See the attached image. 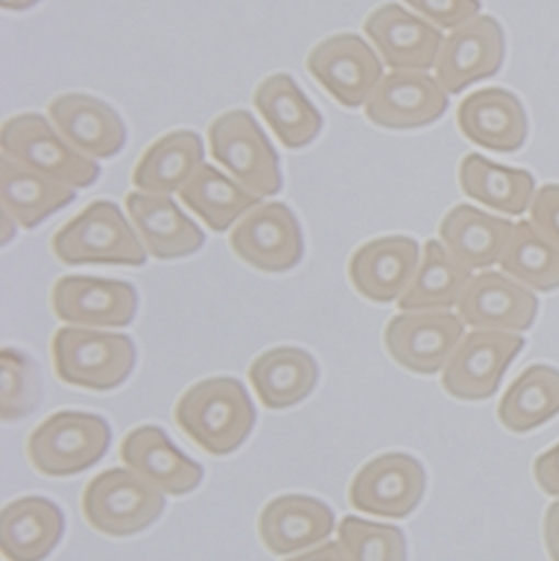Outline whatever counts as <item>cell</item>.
<instances>
[{
	"label": "cell",
	"instance_id": "16",
	"mask_svg": "<svg viewBox=\"0 0 559 561\" xmlns=\"http://www.w3.org/2000/svg\"><path fill=\"white\" fill-rule=\"evenodd\" d=\"M363 30L391 70H434L443 34L438 27L408 12L399 3H385L367 14Z\"/></svg>",
	"mask_w": 559,
	"mask_h": 561
},
{
	"label": "cell",
	"instance_id": "37",
	"mask_svg": "<svg viewBox=\"0 0 559 561\" xmlns=\"http://www.w3.org/2000/svg\"><path fill=\"white\" fill-rule=\"evenodd\" d=\"M421 19L438 30H457L481 12V0H403Z\"/></svg>",
	"mask_w": 559,
	"mask_h": 561
},
{
	"label": "cell",
	"instance_id": "10",
	"mask_svg": "<svg viewBox=\"0 0 559 561\" xmlns=\"http://www.w3.org/2000/svg\"><path fill=\"white\" fill-rule=\"evenodd\" d=\"M307 72L343 107L365 105L385 77L372 45L350 32L327 36L313 45L307 54Z\"/></svg>",
	"mask_w": 559,
	"mask_h": 561
},
{
	"label": "cell",
	"instance_id": "39",
	"mask_svg": "<svg viewBox=\"0 0 559 561\" xmlns=\"http://www.w3.org/2000/svg\"><path fill=\"white\" fill-rule=\"evenodd\" d=\"M533 474L541 492L548 496H559V443L535 459Z\"/></svg>",
	"mask_w": 559,
	"mask_h": 561
},
{
	"label": "cell",
	"instance_id": "1",
	"mask_svg": "<svg viewBox=\"0 0 559 561\" xmlns=\"http://www.w3.org/2000/svg\"><path fill=\"white\" fill-rule=\"evenodd\" d=\"M255 405L238 378L215 376L189 387L175 405L180 430L204 453H236L255 425Z\"/></svg>",
	"mask_w": 559,
	"mask_h": 561
},
{
	"label": "cell",
	"instance_id": "8",
	"mask_svg": "<svg viewBox=\"0 0 559 561\" xmlns=\"http://www.w3.org/2000/svg\"><path fill=\"white\" fill-rule=\"evenodd\" d=\"M524 345L526 339L520 333L468 331L441 371L443 389L459 401H488Z\"/></svg>",
	"mask_w": 559,
	"mask_h": 561
},
{
	"label": "cell",
	"instance_id": "31",
	"mask_svg": "<svg viewBox=\"0 0 559 561\" xmlns=\"http://www.w3.org/2000/svg\"><path fill=\"white\" fill-rule=\"evenodd\" d=\"M475 271L447 253L441 240L423 244L421 264L399 298L401 311H450L459 305Z\"/></svg>",
	"mask_w": 559,
	"mask_h": 561
},
{
	"label": "cell",
	"instance_id": "23",
	"mask_svg": "<svg viewBox=\"0 0 559 561\" xmlns=\"http://www.w3.org/2000/svg\"><path fill=\"white\" fill-rule=\"evenodd\" d=\"M126 210L148 255L155 260L189 257L204 247V231L171 195L130 193Z\"/></svg>",
	"mask_w": 559,
	"mask_h": 561
},
{
	"label": "cell",
	"instance_id": "26",
	"mask_svg": "<svg viewBox=\"0 0 559 561\" xmlns=\"http://www.w3.org/2000/svg\"><path fill=\"white\" fill-rule=\"evenodd\" d=\"M253 105L277 141L289 150L313 144L322 130V115L318 107L285 72L266 77L255 88Z\"/></svg>",
	"mask_w": 559,
	"mask_h": 561
},
{
	"label": "cell",
	"instance_id": "9",
	"mask_svg": "<svg viewBox=\"0 0 559 561\" xmlns=\"http://www.w3.org/2000/svg\"><path fill=\"white\" fill-rule=\"evenodd\" d=\"M466 335V322L453 311H401L385 327V350L412 374L434 376L445 369Z\"/></svg>",
	"mask_w": 559,
	"mask_h": 561
},
{
	"label": "cell",
	"instance_id": "7",
	"mask_svg": "<svg viewBox=\"0 0 559 561\" xmlns=\"http://www.w3.org/2000/svg\"><path fill=\"white\" fill-rule=\"evenodd\" d=\"M208 148L224 171L253 195L264 199L283 188L277 152L251 112L229 110L213 119L208 126Z\"/></svg>",
	"mask_w": 559,
	"mask_h": 561
},
{
	"label": "cell",
	"instance_id": "19",
	"mask_svg": "<svg viewBox=\"0 0 559 561\" xmlns=\"http://www.w3.org/2000/svg\"><path fill=\"white\" fill-rule=\"evenodd\" d=\"M47 117L72 148L94 161L119 154L128 139L119 112L92 94H59L49 101Z\"/></svg>",
	"mask_w": 559,
	"mask_h": 561
},
{
	"label": "cell",
	"instance_id": "12",
	"mask_svg": "<svg viewBox=\"0 0 559 561\" xmlns=\"http://www.w3.org/2000/svg\"><path fill=\"white\" fill-rule=\"evenodd\" d=\"M425 494V470L406 453H387L367 461L350 485V503L365 515L410 517Z\"/></svg>",
	"mask_w": 559,
	"mask_h": 561
},
{
	"label": "cell",
	"instance_id": "24",
	"mask_svg": "<svg viewBox=\"0 0 559 561\" xmlns=\"http://www.w3.org/2000/svg\"><path fill=\"white\" fill-rule=\"evenodd\" d=\"M515 224L479 210L470 204H457L447 210L438 224V240L453 257L470 271H488L499 264L506 251Z\"/></svg>",
	"mask_w": 559,
	"mask_h": 561
},
{
	"label": "cell",
	"instance_id": "35",
	"mask_svg": "<svg viewBox=\"0 0 559 561\" xmlns=\"http://www.w3.org/2000/svg\"><path fill=\"white\" fill-rule=\"evenodd\" d=\"M339 543L350 561H408L406 535L389 524L345 517L339 526Z\"/></svg>",
	"mask_w": 559,
	"mask_h": 561
},
{
	"label": "cell",
	"instance_id": "28",
	"mask_svg": "<svg viewBox=\"0 0 559 561\" xmlns=\"http://www.w3.org/2000/svg\"><path fill=\"white\" fill-rule=\"evenodd\" d=\"M249 380L266 410H287L318 385V363L300 347H273L249 367Z\"/></svg>",
	"mask_w": 559,
	"mask_h": 561
},
{
	"label": "cell",
	"instance_id": "40",
	"mask_svg": "<svg viewBox=\"0 0 559 561\" xmlns=\"http://www.w3.org/2000/svg\"><path fill=\"white\" fill-rule=\"evenodd\" d=\"M544 543L550 561H559V499L550 503L544 515Z\"/></svg>",
	"mask_w": 559,
	"mask_h": 561
},
{
	"label": "cell",
	"instance_id": "13",
	"mask_svg": "<svg viewBox=\"0 0 559 561\" xmlns=\"http://www.w3.org/2000/svg\"><path fill=\"white\" fill-rule=\"evenodd\" d=\"M49 302L54 316L72 327L119 329L135 320L139 296L124 279L66 275L54 283Z\"/></svg>",
	"mask_w": 559,
	"mask_h": 561
},
{
	"label": "cell",
	"instance_id": "21",
	"mask_svg": "<svg viewBox=\"0 0 559 561\" xmlns=\"http://www.w3.org/2000/svg\"><path fill=\"white\" fill-rule=\"evenodd\" d=\"M335 517L324 501L307 494H283L269 501L258 519L260 541L271 554L285 557L316 548L333 533Z\"/></svg>",
	"mask_w": 559,
	"mask_h": 561
},
{
	"label": "cell",
	"instance_id": "15",
	"mask_svg": "<svg viewBox=\"0 0 559 561\" xmlns=\"http://www.w3.org/2000/svg\"><path fill=\"white\" fill-rule=\"evenodd\" d=\"M450 105L447 92L427 72L391 70L365 103V117L387 130H417L438 122Z\"/></svg>",
	"mask_w": 559,
	"mask_h": 561
},
{
	"label": "cell",
	"instance_id": "11",
	"mask_svg": "<svg viewBox=\"0 0 559 561\" xmlns=\"http://www.w3.org/2000/svg\"><path fill=\"white\" fill-rule=\"evenodd\" d=\"M229 244L244 264L264 273L292 271L305 253L300 221L283 202L251 208L231 229Z\"/></svg>",
	"mask_w": 559,
	"mask_h": 561
},
{
	"label": "cell",
	"instance_id": "32",
	"mask_svg": "<svg viewBox=\"0 0 559 561\" xmlns=\"http://www.w3.org/2000/svg\"><path fill=\"white\" fill-rule=\"evenodd\" d=\"M180 199L215 233L229 231L251 208L262 204V197L210 163L197 168V173L180 191Z\"/></svg>",
	"mask_w": 559,
	"mask_h": 561
},
{
	"label": "cell",
	"instance_id": "29",
	"mask_svg": "<svg viewBox=\"0 0 559 561\" xmlns=\"http://www.w3.org/2000/svg\"><path fill=\"white\" fill-rule=\"evenodd\" d=\"M204 163V141L193 130H173L152 141L139 157L133 184L141 193L173 195Z\"/></svg>",
	"mask_w": 559,
	"mask_h": 561
},
{
	"label": "cell",
	"instance_id": "5",
	"mask_svg": "<svg viewBox=\"0 0 559 561\" xmlns=\"http://www.w3.org/2000/svg\"><path fill=\"white\" fill-rule=\"evenodd\" d=\"M110 440L103 416L66 410L36 425L27 438V457L45 477H75L105 457Z\"/></svg>",
	"mask_w": 559,
	"mask_h": 561
},
{
	"label": "cell",
	"instance_id": "6",
	"mask_svg": "<svg viewBox=\"0 0 559 561\" xmlns=\"http://www.w3.org/2000/svg\"><path fill=\"white\" fill-rule=\"evenodd\" d=\"M166 508V494L128 468L94 477L81 496L85 522L101 535L130 537L152 526Z\"/></svg>",
	"mask_w": 559,
	"mask_h": 561
},
{
	"label": "cell",
	"instance_id": "20",
	"mask_svg": "<svg viewBox=\"0 0 559 561\" xmlns=\"http://www.w3.org/2000/svg\"><path fill=\"white\" fill-rule=\"evenodd\" d=\"M461 135L492 152L509 154L528 139L526 107L511 90L483 88L468 94L457 110Z\"/></svg>",
	"mask_w": 559,
	"mask_h": 561
},
{
	"label": "cell",
	"instance_id": "3",
	"mask_svg": "<svg viewBox=\"0 0 559 561\" xmlns=\"http://www.w3.org/2000/svg\"><path fill=\"white\" fill-rule=\"evenodd\" d=\"M52 363L56 376L66 385L107 391L133 374L137 347L126 333L70 324L54 333Z\"/></svg>",
	"mask_w": 559,
	"mask_h": 561
},
{
	"label": "cell",
	"instance_id": "17",
	"mask_svg": "<svg viewBox=\"0 0 559 561\" xmlns=\"http://www.w3.org/2000/svg\"><path fill=\"white\" fill-rule=\"evenodd\" d=\"M421 247L408 236H385L358 247L350 260V283L376 305L399 302L421 264Z\"/></svg>",
	"mask_w": 559,
	"mask_h": 561
},
{
	"label": "cell",
	"instance_id": "42",
	"mask_svg": "<svg viewBox=\"0 0 559 561\" xmlns=\"http://www.w3.org/2000/svg\"><path fill=\"white\" fill-rule=\"evenodd\" d=\"M38 3L41 0H0V5H3L5 12H27Z\"/></svg>",
	"mask_w": 559,
	"mask_h": 561
},
{
	"label": "cell",
	"instance_id": "41",
	"mask_svg": "<svg viewBox=\"0 0 559 561\" xmlns=\"http://www.w3.org/2000/svg\"><path fill=\"white\" fill-rule=\"evenodd\" d=\"M287 561H350L343 546L339 541H324L316 548H309L300 554H294Z\"/></svg>",
	"mask_w": 559,
	"mask_h": 561
},
{
	"label": "cell",
	"instance_id": "4",
	"mask_svg": "<svg viewBox=\"0 0 559 561\" xmlns=\"http://www.w3.org/2000/svg\"><path fill=\"white\" fill-rule=\"evenodd\" d=\"M0 152L75 191L90 188L101 175L99 163L72 148L38 112H23L3 124Z\"/></svg>",
	"mask_w": 559,
	"mask_h": 561
},
{
	"label": "cell",
	"instance_id": "14",
	"mask_svg": "<svg viewBox=\"0 0 559 561\" xmlns=\"http://www.w3.org/2000/svg\"><path fill=\"white\" fill-rule=\"evenodd\" d=\"M506 59V36L486 14L457 27L443 41L434 64V79L447 94H459L472 83L494 77Z\"/></svg>",
	"mask_w": 559,
	"mask_h": 561
},
{
	"label": "cell",
	"instance_id": "18",
	"mask_svg": "<svg viewBox=\"0 0 559 561\" xmlns=\"http://www.w3.org/2000/svg\"><path fill=\"white\" fill-rule=\"evenodd\" d=\"M539 311L535 291L522 287L501 271H481L472 275L457 313L472 329L524 333L533 327Z\"/></svg>",
	"mask_w": 559,
	"mask_h": 561
},
{
	"label": "cell",
	"instance_id": "2",
	"mask_svg": "<svg viewBox=\"0 0 559 561\" xmlns=\"http://www.w3.org/2000/svg\"><path fill=\"white\" fill-rule=\"evenodd\" d=\"M54 257L68 264L144 266L148 251L115 202L96 199L52 238Z\"/></svg>",
	"mask_w": 559,
	"mask_h": 561
},
{
	"label": "cell",
	"instance_id": "22",
	"mask_svg": "<svg viewBox=\"0 0 559 561\" xmlns=\"http://www.w3.org/2000/svg\"><path fill=\"white\" fill-rule=\"evenodd\" d=\"M122 461L128 470L155 485L166 496H184L193 492L204 468L180 453L173 440L157 425H141L122 440Z\"/></svg>",
	"mask_w": 559,
	"mask_h": 561
},
{
	"label": "cell",
	"instance_id": "30",
	"mask_svg": "<svg viewBox=\"0 0 559 561\" xmlns=\"http://www.w3.org/2000/svg\"><path fill=\"white\" fill-rule=\"evenodd\" d=\"M459 186L472 202L511 217L524 215L537 193L535 178L524 168L501 165L475 152L459 163Z\"/></svg>",
	"mask_w": 559,
	"mask_h": 561
},
{
	"label": "cell",
	"instance_id": "36",
	"mask_svg": "<svg viewBox=\"0 0 559 561\" xmlns=\"http://www.w3.org/2000/svg\"><path fill=\"white\" fill-rule=\"evenodd\" d=\"M41 403V376L30 356L5 347L0 352V412L3 421H19Z\"/></svg>",
	"mask_w": 559,
	"mask_h": 561
},
{
	"label": "cell",
	"instance_id": "27",
	"mask_svg": "<svg viewBox=\"0 0 559 561\" xmlns=\"http://www.w3.org/2000/svg\"><path fill=\"white\" fill-rule=\"evenodd\" d=\"M77 199V191L41 175L0 152V204L21 229H36L41 221L64 210Z\"/></svg>",
	"mask_w": 559,
	"mask_h": 561
},
{
	"label": "cell",
	"instance_id": "25",
	"mask_svg": "<svg viewBox=\"0 0 559 561\" xmlns=\"http://www.w3.org/2000/svg\"><path fill=\"white\" fill-rule=\"evenodd\" d=\"M64 533L61 508L45 496H21L0 513V550L8 561H43Z\"/></svg>",
	"mask_w": 559,
	"mask_h": 561
},
{
	"label": "cell",
	"instance_id": "34",
	"mask_svg": "<svg viewBox=\"0 0 559 561\" xmlns=\"http://www.w3.org/2000/svg\"><path fill=\"white\" fill-rule=\"evenodd\" d=\"M499 268L531 291L550 294L559 289V249L537 233L531 219L515 224Z\"/></svg>",
	"mask_w": 559,
	"mask_h": 561
},
{
	"label": "cell",
	"instance_id": "38",
	"mask_svg": "<svg viewBox=\"0 0 559 561\" xmlns=\"http://www.w3.org/2000/svg\"><path fill=\"white\" fill-rule=\"evenodd\" d=\"M528 215L537 233L559 249V184L541 186L533 197Z\"/></svg>",
	"mask_w": 559,
	"mask_h": 561
},
{
	"label": "cell",
	"instance_id": "33",
	"mask_svg": "<svg viewBox=\"0 0 559 561\" xmlns=\"http://www.w3.org/2000/svg\"><path fill=\"white\" fill-rule=\"evenodd\" d=\"M559 414V369L550 365L526 367L511 387L503 391L497 405L499 423L524 434L537 430Z\"/></svg>",
	"mask_w": 559,
	"mask_h": 561
}]
</instances>
